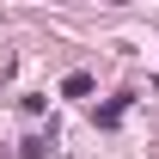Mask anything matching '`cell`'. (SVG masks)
Wrapping results in <instances>:
<instances>
[{"label": "cell", "instance_id": "6da1fadb", "mask_svg": "<svg viewBox=\"0 0 159 159\" xmlns=\"http://www.w3.org/2000/svg\"><path fill=\"white\" fill-rule=\"evenodd\" d=\"M86 92H92V74H67L61 80V98H86Z\"/></svg>", "mask_w": 159, "mask_h": 159}]
</instances>
